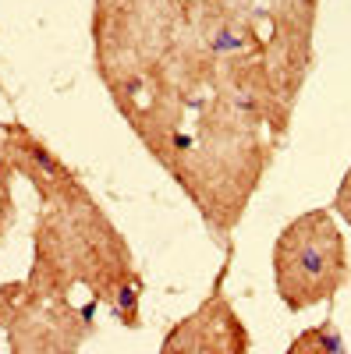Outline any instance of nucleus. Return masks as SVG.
Wrapping results in <instances>:
<instances>
[{
    "mask_svg": "<svg viewBox=\"0 0 351 354\" xmlns=\"http://www.w3.org/2000/svg\"><path fill=\"white\" fill-rule=\"evenodd\" d=\"M128 273H135L132 248L89 188L46 205L36 220L33 270L25 277L36 294L68 301L75 287H85L103 305Z\"/></svg>",
    "mask_w": 351,
    "mask_h": 354,
    "instance_id": "1",
    "label": "nucleus"
},
{
    "mask_svg": "<svg viewBox=\"0 0 351 354\" xmlns=\"http://www.w3.org/2000/svg\"><path fill=\"white\" fill-rule=\"evenodd\" d=\"M273 290L287 312H309L334 301L351 280V255L341 220L319 205L287 220L273 241Z\"/></svg>",
    "mask_w": 351,
    "mask_h": 354,
    "instance_id": "2",
    "label": "nucleus"
},
{
    "mask_svg": "<svg viewBox=\"0 0 351 354\" xmlns=\"http://www.w3.org/2000/svg\"><path fill=\"white\" fill-rule=\"evenodd\" d=\"M96 305L75 308L64 298L36 294L25 280L0 287V330L11 354H82V344L96 330Z\"/></svg>",
    "mask_w": 351,
    "mask_h": 354,
    "instance_id": "3",
    "label": "nucleus"
},
{
    "mask_svg": "<svg viewBox=\"0 0 351 354\" xmlns=\"http://www.w3.org/2000/svg\"><path fill=\"white\" fill-rule=\"evenodd\" d=\"M220 280L213 283L210 298L195 312H188L167 330L160 354H249L252 347L249 326L238 315V308H234V301L224 294Z\"/></svg>",
    "mask_w": 351,
    "mask_h": 354,
    "instance_id": "4",
    "label": "nucleus"
},
{
    "mask_svg": "<svg viewBox=\"0 0 351 354\" xmlns=\"http://www.w3.org/2000/svg\"><path fill=\"white\" fill-rule=\"evenodd\" d=\"M4 156H8L11 174H21L25 181L36 188L43 205L64 202V198H71V195H78L85 188L82 177L57 156L33 128H25L21 121L4 124Z\"/></svg>",
    "mask_w": 351,
    "mask_h": 354,
    "instance_id": "5",
    "label": "nucleus"
},
{
    "mask_svg": "<svg viewBox=\"0 0 351 354\" xmlns=\"http://www.w3.org/2000/svg\"><path fill=\"white\" fill-rule=\"evenodd\" d=\"M103 305L114 312V319L121 322V326L138 330V326H142V308H138V305H142V277H138V273H128L121 283L107 294Z\"/></svg>",
    "mask_w": 351,
    "mask_h": 354,
    "instance_id": "6",
    "label": "nucleus"
},
{
    "mask_svg": "<svg viewBox=\"0 0 351 354\" xmlns=\"http://www.w3.org/2000/svg\"><path fill=\"white\" fill-rule=\"evenodd\" d=\"M284 354H348V347L334 322H319V326L302 330Z\"/></svg>",
    "mask_w": 351,
    "mask_h": 354,
    "instance_id": "7",
    "label": "nucleus"
},
{
    "mask_svg": "<svg viewBox=\"0 0 351 354\" xmlns=\"http://www.w3.org/2000/svg\"><path fill=\"white\" fill-rule=\"evenodd\" d=\"M330 209H334V216H337L341 223H348V227H351V167H348V170H344V177H341V185H337V192H334Z\"/></svg>",
    "mask_w": 351,
    "mask_h": 354,
    "instance_id": "8",
    "label": "nucleus"
},
{
    "mask_svg": "<svg viewBox=\"0 0 351 354\" xmlns=\"http://www.w3.org/2000/svg\"><path fill=\"white\" fill-rule=\"evenodd\" d=\"M8 177H11V167L4 156V124H0V185H8Z\"/></svg>",
    "mask_w": 351,
    "mask_h": 354,
    "instance_id": "9",
    "label": "nucleus"
},
{
    "mask_svg": "<svg viewBox=\"0 0 351 354\" xmlns=\"http://www.w3.org/2000/svg\"><path fill=\"white\" fill-rule=\"evenodd\" d=\"M287 4H305V0H267V11L270 8H287ZM319 4H323V0H319Z\"/></svg>",
    "mask_w": 351,
    "mask_h": 354,
    "instance_id": "10",
    "label": "nucleus"
},
{
    "mask_svg": "<svg viewBox=\"0 0 351 354\" xmlns=\"http://www.w3.org/2000/svg\"><path fill=\"white\" fill-rule=\"evenodd\" d=\"M231 4H234V8H242V11H252V15H259V11H255V0H231Z\"/></svg>",
    "mask_w": 351,
    "mask_h": 354,
    "instance_id": "11",
    "label": "nucleus"
}]
</instances>
